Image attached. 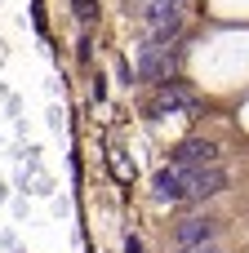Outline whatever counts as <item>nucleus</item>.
Returning a JSON list of instances; mask_svg holds the SVG:
<instances>
[{"mask_svg":"<svg viewBox=\"0 0 249 253\" xmlns=\"http://www.w3.org/2000/svg\"><path fill=\"white\" fill-rule=\"evenodd\" d=\"M183 191H187V200L218 196V191H227V169H218V165H196V169H183Z\"/></svg>","mask_w":249,"mask_h":253,"instance_id":"nucleus-1","label":"nucleus"},{"mask_svg":"<svg viewBox=\"0 0 249 253\" xmlns=\"http://www.w3.org/2000/svg\"><path fill=\"white\" fill-rule=\"evenodd\" d=\"M138 76H143V80H165V76H169V44L147 40L143 53H138Z\"/></svg>","mask_w":249,"mask_h":253,"instance_id":"nucleus-2","label":"nucleus"},{"mask_svg":"<svg viewBox=\"0 0 249 253\" xmlns=\"http://www.w3.org/2000/svg\"><path fill=\"white\" fill-rule=\"evenodd\" d=\"M218 160V147L214 142H183L174 151V165L178 169H196V165H214Z\"/></svg>","mask_w":249,"mask_h":253,"instance_id":"nucleus-3","label":"nucleus"},{"mask_svg":"<svg viewBox=\"0 0 249 253\" xmlns=\"http://www.w3.org/2000/svg\"><path fill=\"white\" fill-rule=\"evenodd\" d=\"M178 245H183V249L214 245V222H209V218H187V222L178 227Z\"/></svg>","mask_w":249,"mask_h":253,"instance_id":"nucleus-4","label":"nucleus"},{"mask_svg":"<svg viewBox=\"0 0 249 253\" xmlns=\"http://www.w3.org/2000/svg\"><path fill=\"white\" fill-rule=\"evenodd\" d=\"M156 196H160V200H187V191H183V169H178V165H169V169L156 173Z\"/></svg>","mask_w":249,"mask_h":253,"instance_id":"nucleus-5","label":"nucleus"},{"mask_svg":"<svg viewBox=\"0 0 249 253\" xmlns=\"http://www.w3.org/2000/svg\"><path fill=\"white\" fill-rule=\"evenodd\" d=\"M174 107H183V111H196V102H192V93H187V89H178V84H165L151 111L160 116V111H174Z\"/></svg>","mask_w":249,"mask_h":253,"instance_id":"nucleus-6","label":"nucleus"},{"mask_svg":"<svg viewBox=\"0 0 249 253\" xmlns=\"http://www.w3.org/2000/svg\"><path fill=\"white\" fill-rule=\"evenodd\" d=\"M76 13H80V18H89V13H94V0H76Z\"/></svg>","mask_w":249,"mask_h":253,"instance_id":"nucleus-7","label":"nucleus"},{"mask_svg":"<svg viewBox=\"0 0 249 253\" xmlns=\"http://www.w3.org/2000/svg\"><path fill=\"white\" fill-rule=\"evenodd\" d=\"M183 253H218V245H196V249H183Z\"/></svg>","mask_w":249,"mask_h":253,"instance_id":"nucleus-8","label":"nucleus"},{"mask_svg":"<svg viewBox=\"0 0 249 253\" xmlns=\"http://www.w3.org/2000/svg\"><path fill=\"white\" fill-rule=\"evenodd\" d=\"M125 253H143V245H138V240H129V245H125Z\"/></svg>","mask_w":249,"mask_h":253,"instance_id":"nucleus-9","label":"nucleus"}]
</instances>
